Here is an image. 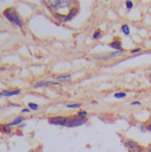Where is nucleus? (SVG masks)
Masks as SVG:
<instances>
[{"instance_id": "1", "label": "nucleus", "mask_w": 151, "mask_h": 152, "mask_svg": "<svg viewBox=\"0 0 151 152\" xmlns=\"http://www.w3.org/2000/svg\"><path fill=\"white\" fill-rule=\"evenodd\" d=\"M3 16H4L5 19H7L10 23L15 24L16 27H19V28H23L24 27V20L21 19L20 13L16 11L15 7H8L5 8L4 11H3Z\"/></svg>"}, {"instance_id": "2", "label": "nucleus", "mask_w": 151, "mask_h": 152, "mask_svg": "<svg viewBox=\"0 0 151 152\" xmlns=\"http://www.w3.org/2000/svg\"><path fill=\"white\" fill-rule=\"evenodd\" d=\"M43 4L47 7V10H50L51 12H58L62 8H72L74 3L68 1V0H45L43 1Z\"/></svg>"}, {"instance_id": "3", "label": "nucleus", "mask_w": 151, "mask_h": 152, "mask_svg": "<svg viewBox=\"0 0 151 152\" xmlns=\"http://www.w3.org/2000/svg\"><path fill=\"white\" fill-rule=\"evenodd\" d=\"M123 144H125V148L128 152H146V148H144L143 145H141L138 142H135V140H133V139L125 140Z\"/></svg>"}, {"instance_id": "4", "label": "nucleus", "mask_w": 151, "mask_h": 152, "mask_svg": "<svg viewBox=\"0 0 151 152\" xmlns=\"http://www.w3.org/2000/svg\"><path fill=\"white\" fill-rule=\"evenodd\" d=\"M86 123H87V119L79 118V116H71V118H68L67 127H70V128H75V127H80Z\"/></svg>"}, {"instance_id": "5", "label": "nucleus", "mask_w": 151, "mask_h": 152, "mask_svg": "<svg viewBox=\"0 0 151 152\" xmlns=\"http://www.w3.org/2000/svg\"><path fill=\"white\" fill-rule=\"evenodd\" d=\"M48 123L52 124V126H60V127H67L68 123V118L66 116H52V118L48 119Z\"/></svg>"}, {"instance_id": "6", "label": "nucleus", "mask_w": 151, "mask_h": 152, "mask_svg": "<svg viewBox=\"0 0 151 152\" xmlns=\"http://www.w3.org/2000/svg\"><path fill=\"white\" fill-rule=\"evenodd\" d=\"M51 86H59V81H50V80H39L34 84V88H45Z\"/></svg>"}, {"instance_id": "7", "label": "nucleus", "mask_w": 151, "mask_h": 152, "mask_svg": "<svg viewBox=\"0 0 151 152\" xmlns=\"http://www.w3.org/2000/svg\"><path fill=\"white\" fill-rule=\"evenodd\" d=\"M20 89L19 88H13V89H4V91L0 92V96L1 97H12V96H18L20 94Z\"/></svg>"}, {"instance_id": "8", "label": "nucleus", "mask_w": 151, "mask_h": 152, "mask_svg": "<svg viewBox=\"0 0 151 152\" xmlns=\"http://www.w3.org/2000/svg\"><path fill=\"white\" fill-rule=\"evenodd\" d=\"M78 12H79V7H72V8H70V11H68V13H66V23H68V21H71L72 19L75 18V16L78 15Z\"/></svg>"}, {"instance_id": "9", "label": "nucleus", "mask_w": 151, "mask_h": 152, "mask_svg": "<svg viewBox=\"0 0 151 152\" xmlns=\"http://www.w3.org/2000/svg\"><path fill=\"white\" fill-rule=\"evenodd\" d=\"M110 48H112L114 51H120V50H123V47H122V43H120V40L119 39H115V40H112L111 43H110Z\"/></svg>"}, {"instance_id": "10", "label": "nucleus", "mask_w": 151, "mask_h": 152, "mask_svg": "<svg viewBox=\"0 0 151 152\" xmlns=\"http://www.w3.org/2000/svg\"><path fill=\"white\" fill-rule=\"evenodd\" d=\"M52 18L54 20H56L58 23H66V15H63V13H59V12H52Z\"/></svg>"}, {"instance_id": "11", "label": "nucleus", "mask_w": 151, "mask_h": 152, "mask_svg": "<svg viewBox=\"0 0 151 152\" xmlns=\"http://www.w3.org/2000/svg\"><path fill=\"white\" fill-rule=\"evenodd\" d=\"M0 131H1L3 134H12L13 127L11 126L10 123H4V124H1V126H0Z\"/></svg>"}, {"instance_id": "12", "label": "nucleus", "mask_w": 151, "mask_h": 152, "mask_svg": "<svg viewBox=\"0 0 151 152\" xmlns=\"http://www.w3.org/2000/svg\"><path fill=\"white\" fill-rule=\"evenodd\" d=\"M55 79H56V80H59V81H64V83H68V81L72 80V76L68 75V74H62V75H56Z\"/></svg>"}, {"instance_id": "13", "label": "nucleus", "mask_w": 151, "mask_h": 152, "mask_svg": "<svg viewBox=\"0 0 151 152\" xmlns=\"http://www.w3.org/2000/svg\"><path fill=\"white\" fill-rule=\"evenodd\" d=\"M23 123H24V118H23V116H16V118L13 119L10 124L12 127H19V126H21Z\"/></svg>"}, {"instance_id": "14", "label": "nucleus", "mask_w": 151, "mask_h": 152, "mask_svg": "<svg viewBox=\"0 0 151 152\" xmlns=\"http://www.w3.org/2000/svg\"><path fill=\"white\" fill-rule=\"evenodd\" d=\"M120 31H122V34L126 35V36H128V35L131 34V29H130V26H128V24H123V26L120 27Z\"/></svg>"}, {"instance_id": "15", "label": "nucleus", "mask_w": 151, "mask_h": 152, "mask_svg": "<svg viewBox=\"0 0 151 152\" xmlns=\"http://www.w3.org/2000/svg\"><path fill=\"white\" fill-rule=\"evenodd\" d=\"M114 96H115V99H125L127 96V92H115Z\"/></svg>"}, {"instance_id": "16", "label": "nucleus", "mask_w": 151, "mask_h": 152, "mask_svg": "<svg viewBox=\"0 0 151 152\" xmlns=\"http://www.w3.org/2000/svg\"><path fill=\"white\" fill-rule=\"evenodd\" d=\"M102 37V31L100 29H96L95 32H94V35H92V39L94 40H99Z\"/></svg>"}, {"instance_id": "17", "label": "nucleus", "mask_w": 151, "mask_h": 152, "mask_svg": "<svg viewBox=\"0 0 151 152\" xmlns=\"http://www.w3.org/2000/svg\"><path fill=\"white\" fill-rule=\"evenodd\" d=\"M70 110H75V108H80V103H70V104L66 105Z\"/></svg>"}, {"instance_id": "18", "label": "nucleus", "mask_w": 151, "mask_h": 152, "mask_svg": "<svg viewBox=\"0 0 151 152\" xmlns=\"http://www.w3.org/2000/svg\"><path fill=\"white\" fill-rule=\"evenodd\" d=\"M28 108H29L31 111H39L40 107L36 104V103H28Z\"/></svg>"}, {"instance_id": "19", "label": "nucleus", "mask_w": 151, "mask_h": 152, "mask_svg": "<svg viewBox=\"0 0 151 152\" xmlns=\"http://www.w3.org/2000/svg\"><path fill=\"white\" fill-rule=\"evenodd\" d=\"M130 53H131V55H136V53H139V55H141V53H142V48L141 47L133 48V50H130Z\"/></svg>"}, {"instance_id": "20", "label": "nucleus", "mask_w": 151, "mask_h": 152, "mask_svg": "<svg viewBox=\"0 0 151 152\" xmlns=\"http://www.w3.org/2000/svg\"><path fill=\"white\" fill-rule=\"evenodd\" d=\"M87 111H83V110H80L79 112H78V115L76 116H79V118H83V119H87Z\"/></svg>"}, {"instance_id": "21", "label": "nucleus", "mask_w": 151, "mask_h": 152, "mask_svg": "<svg viewBox=\"0 0 151 152\" xmlns=\"http://www.w3.org/2000/svg\"><path fill=\"white\" fill-rule=\"evenodd\" d=\"M125 4H126V8H127L128 11L133 10V7H134V3H133V1H126Z\"/></svg>"}, {"instance_id": "22", "label": "nucleus", "mask_w": 151, "mask_h": 152, "mask_svg": "<svg viewBox=\"0 0 151 152\" xmlns=\"http://www.w3.org/2000/svg\"><path fill=\"white\" fill-rule=\"evenodd\" d=\"M141 104H142V103L139 102V100H134V102L131 103V105H133V107H136V105H139V107H141Z\"/></svg>"}, {"instance_id": "23", "label": "nucleus", "mask_w": 151, "mask_h": 152, "mask_svg": "<svg viewBox=\"0 0 151 152\" xmlns=\"http://www.w3.org/2000/svg\"><path fill=\"white\" fill-rule=\"evenodd\" d=\"M139 129H141L142 132H146L147 129H146V126H143V124H141V126H139Z\"/></svg>"}, {"instance_id": "24", "label": "nucleus", "mask_w": 151, "mask_h": 152, "mask_svg": "<svg viewBox=\"0 0 151 152\" xmlns=\"http://www.w3.org/2000/svg\"><path fill=\"white\" fill-rule=\"evenodd\" d=\"M29 111H31L29 108H23V110H21V112H23V113H28Z\"/></svg>"}, {"instance_id": "25", "label": "nucleus", "mask_w": 151, "mask_h": 152, "mask_svg": "<svg viewBox=\"0 0 151 152\" xmlns=\"http://www.w3.org/2000/svg\"><path fill=\"white\" fill-rule=\"evenodd\" d=\"M146 129H147V131H149V132H151V121H150V123L146 126Z\"/></svg>"}, {"instance_id": "26", "label": "nucleus", "mask_w": 151, "mask_h": 152, "mask_svg": "<svg viewBox=\"0 0 151 152\" xmlns=\"http://www.w3.org/2000/svg\"><path fill=\"white\" fill-rule=\"evenodd\" d=\"M147 152H151V147H149V148H147Z\"/></svg>"}, {"instance_id": "27", "label": "nucleus", "mask_w": 151, "mask_h": 152, "mask_svg": "<svg viewBox=\"0 0 151 152\" xmlns=\"http://www.w3.org/2000/svg\"><path fill=\"white\" fill-rule=\"evenodd\" d=\"M149 77H150V79H151V74H150V75H149Z\"/></svg>"}, {"instance_id": "28", "label": "nucleus", "mask_w": 151, "mask_h": 152, "mask_svg": "<svg viewBox=\"0 0 151 152\" xmlns=\"http://www.w3.org/2000/svg\"><path fill=\"white\" fill-rule=\"evenodd\" d=\"M149 53H151V51H150V52H149Z\"/></svg>"}, {"instance_id": "29", "label": "nucleus", "mask_w": 151, "mask_h": 152, "mask_svg": "<svg viewBox=\"0 0 151 152\" xmlns=\"http://www.w3.org/2000/svg\"><path fill=\"white\" fill-rule=\"evenodd\" d=\"M0 99H1V96H0Z\"/></svg>"}]
</instances>
